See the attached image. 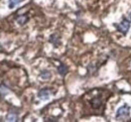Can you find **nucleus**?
Listing matches in <instances>:
<instances>
[{"mask_svg": "<svg viewBox=\"0 0 131 122\" xmlns=\"http://www.w3.org/2000/svg\"><path fill=\"white\" fill-rule=\"evenodd\" d=\"M39 77H40L42 80H49V79H50V77H51V74H50V72H48V71L44 70V71H42V72L40 73Z\"/></svg>", "mask_w": 131, "mask_h": 122, "instance_id": "20e7f679", "label": "nucleus"}, {"mask_svg": "<svg viewBox=\"0 0 131 122\" xmlns=\"http://www.w3.org/2000/svg\"><path fill=\"white\" fill-rule=\"evenodd\" d=\"M21 1H22V0H9L8 6H9V8H10V9H12V8H14L17 4H19Z\"/></svg>", "mask_w": 131, "mask_h": 122, "instance_id": "0eeeda50", "label": "nucleus"}, {"mask_svg": "<svg viewBox=\"0 0 131 122\" xmlns=\"http://www.w3.org/2000/svg\"><path fill=\"white\" fill-rule=\"evenodd\" d=\"M17 23L18 24H20V25H23V24L27 21V17H26L25 15H22V16H19L18 18H17Z\"/></svg>", "mask_w": 131, "mask_h": 122, "instance_id": "1a4fd4ad", "label": "nucleus"}, {"mask_svg": "<svg viewBox=\"0 0 131 122\" xmlns=\"http://www.w3.org/2000/svg\"><path fill=\"white\" fill-rule=\"evenodd\" d=\"M7 121H17V115L14 112H9L6 116Z\"/></svg>", "mask_w": 131, "mask_h": 122, "instance_id": "39448f33", "label": "nucleus"}, {"mask_svg": "<svg viewBox=\"0 0 131 122\" xmlns=\"http://www.w3.org/2000/svg\"><path fill=\"white\" fill-rule=\"evenodd\" d=\"M50 96V92L48 90H41L38 92V98L41 99V100H47Z\"/></svg>", "mask_w": 131, "mask_h": 122, "instance_id": "7ed1b4c3", "label": "nucleus"}, {"mask_svg": "<svg viewBox=\"0 0 131 122\" xmlns=\"http://www.w3.org/2000/svg\"><path fill=\"white\" fill-rule=\"evenodd\" d=\"M67 72H68V68H67L65 65L62 64V65L59 67V73H60V74H61L62 76H64Z\"/></svg>", "mask_w": 131, "mask_h": 122, "instance_id": "9d476101", "label": "nucleus"}, {"mask_svg": "<svg viewBox=\"0 0 131 122\" xmlns=\"http://www.w3.org/2000/svg\"><path fill=\"white\" fill-rule=\"evenodd\" d=\"M8 93H9V90L4 85H0V95H1V96H5Z\"/></svg>", "mask_w": 131, "mask_h": 122, "instance_id": "6e6552de", "label": "nucleus"}, {"mask_svg": "<svg viewBox=\"0 0 131 122\" xmlns=\"http://www.w3.org/2000/svg\"><path fill=\"white\" fill-rule=\"evenodd\" d=\"M49 41H50L52 44H54V45H58L59 42H60V38L58 37L57 34H52V35L50 36V38H49Z\"/></svg>", "mask_w": 131, "mask_h": 122, "instance_id": "423d86ee", "label": "nucleus"}, {"mask_svg": "<svg viewBox=\"0 0 131 122\" xmlns=\"http://www.w3.org/2000/svg\"><path fill=\"white\" fill-rule=\"evenodd\" d=\"M128 17H129V20H131V12L129 13V15H128Z\"/></svg>", "mask_w": 131, "mask_h": 122, "instance_id": "9b49d317", "label": "nucleus"}, {"mask_svg": "<svg viewBox=\"0 0 131 122\" xmlns=\"http://www.w3.org/2000/svg\"><path fill=\"white\" fill-rule=\"evenodd\" d=\"M129 114H130V108H129V106L124 105V106L120 107L117 110L116 117H117V119H125V118L129 117Z\"/></svg>", "mask_w": 131, "mask_h": 122, "instance_id": "f257e3e1", "label": "nucleus"}, {"mask_svg": "<svg viewBox=\"0 0 131 122\" xmlns=\"http://www.w3.org/2000/svg\"><path fill=\"white\" fill-rule=\"evenodd\" d=\"M129 28H130V22H129V20L126 19V18H124V19L118 24V25H117L118 31H120L121 33H124V34L128 32Z\"/></svg>", "mask_w": 131, "mask_h": 122, "instance_id": "f03ea898", "label": "nucleus"}]
</instances>
